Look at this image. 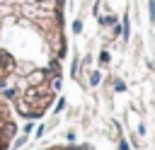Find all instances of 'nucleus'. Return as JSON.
Segmentation results:
<instances>
[{
    "instance_id": "2",
    "label": "nucleus",
    "mask_w": 155,
    "mask_h": 150,
    "mask_svg": "<svg viewBox=\"0 0 155 150\" xmlns=\"http://www.w3.org/2000/svg\"><path fill=\"white\" fill-rule=\"evenodd\" d=\"M17 111L12 104L0 94V150H12V143L17 138Z\"/></svg>"
},
{
    "instance_id": "3",
    "label": "nucleus",
    "mask_w": 155,
    "mask_h": 150,
    "mask_svg": "<svg viewBox=\"0 0 155 150\" xmlns=\"http://www.w3.org/2000/svg\"><path fill=\"white\" fill-rule=\"evenodd\" d=\"M46 150H92L90 145H53V148H46Z\"/></svg>"
},
{
    "instance_id": "1",
    "label": "nucleus",
    "mask_w": 155,
    "mask_h": 150,
    "mask_svg": "<svg viewBox=\"0 0 155 150\" xmlns=\"http://www.w3.org/2000/svg\"><path fill=\"white\" fill-rule=\"evenodd\" d=\"M68 56L65 0H0V94L19 119L56 104Z\"/></svg>"
}]
</instances>
